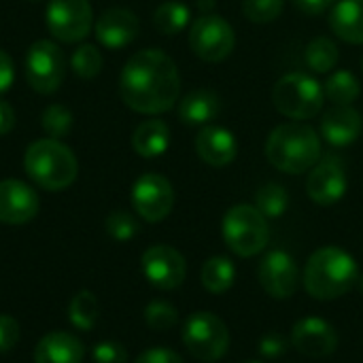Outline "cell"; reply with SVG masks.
Masks as SVG:
<instances>
[{
    "instance_id": "obj_7",
    "label": "cell",
    "mask_w": 363,
    "mask_h": 363,
    "mask_svg": "<svg viewBox=\"0 0 363 363\" xmlns=\"http://www.w3.org/2000/svg\"><path fill=\"white\" fill-rule=\"evenodd\" d=\"M187 351L200 362H217L230 349L228 325L213 313H194L183 328Z\"/></svg>"
},
{
    "instance_id": "obj_11",
    "label": "cell",
    "mask_w": 363,
    "mask_h": 363,
    "mask_svg": "<svg viewBox=\"0 0 363 363\" xmlns=\"http://www.w3.org/2000/svg\"><path fill=\"white\" fill-rule=\"evenodd\" d=\"M132 204L138 217L149 223H157L170 215L174 206V189L166 177L147 172L138 177L132 187Z\"/></svg>"
},
{
    "instance_id": "obj_45",
    "label": "cell",
    "mask_w": 363,
    "mask_h": 363,
    "mask_svg": "<svg viewBox=\"0 0 363 363\" xmlns=\"http://www.w3.org/2000/svg\"><path fill=\"white\" fill-rule=\"evenodd\" d=\"M362 68H363V57H362Z\"/></svg>"
},
{
    "instance_id": "obj_30",
    "label": "cell",
    "mask_w": 363,
    "mask_h": 363,
    "mask_svg": "<svg viewBox=\"0 0 363 363\" xmlns=\"http://www.w3.org/2000/svg\"><path fill=\"white\" fill-rule=\"evenodd\" d=\"M70 68L81 79H94L102 68V55L94 45H81L72 51Z\"/></svg>"
},
{
    "instance_id": "obj_28",
    "label": "cell",
    "mask_w": 363,
    "mask_h": 363,
    "mask_svg": "<svg viewBox=\"0 0 363 363\" xmlns=\"http://www.w3.org/2000/svg\"><path fill=\"white\" fill-rule=\"evenodd\" d=\"M100 317V304L91 291H79L68 304V319L79 332H91Z\"/></svg>"
},
{
    "instance_id": "obj_31",
    "label": "cell",
    "mask_w": 363,
    "mask_h": 363,
    "mask_svg": "<svg viewBox=\"0 0 363 363\" xmlns=\"http://www.w3.org/2000/svg\"><path fill=\"white\" fill-rule=\"evenodd\" d=\"M40 123H43V130H45L47 138H55L57 140L60 136L70 132V128H72V113L66 106H62V104H51V106H47L43 111Z\"/></svg>"
},
{
    "instance_id": "obj_29",
    "label": "cell",
    "mask_w": 363,
    "mask_h": 363,
    "mask_svg": "<svg viewBox=\"0 0 363 363\" xmlns=\"http://www.w3.org/2000/svg\"><path fill=\"white\" fill-rule=\"evenodd\" d=\"M255 206L257 211L268 219H277L281 215H285L287 206H289V194L283 185L279 183H268L264 185L257 194H255Z\"/></svg>"
},
{
    "instance_id": "obj_35",
    "label": "cell",
    "mask_w": 363,
    "mask_h": 363,
    "mask_svg": "<svg viewBox=\"0 0 363 363\" xmlns=\"http://www.w3.org/2000/svg\"><path fill=\"white\" fill-rule=\"evenodd\" d=\"M91 357L94 363H128V351L119 342L104 340L91 349Z\"/></svg>"
},
{
    "instance_id": "obj_18",
    "label": "cell",
    "mask_w": 363,
    "mask_h": 363,
    "mask_svg": "<svg viewBox=\"0 0 363 363\" xmlns=\"http://www.w3.org/2000/svg\"><path fill=\"white\" fill-rule=\"evenodd\" d=\"M196 153L202 162L213 168H223L236 160L238 140L236 136L221 125H204L196 136Z\"/></svg>"
},
{
    "instance_id": "obj_37",
    "label": "cell",
    "mask_w": 363,
    "mask_h": 363,
    "mask_svg": "<svg viewBox=\"0 0 363 363\" xmlns=\"http://www.w3.org/2000/svg\"><path fill=\"white\" fill-rule=\"evenodd\" d=\"M257 351H259V355H264V357H268V359H277V357L285 355V351H287V340H285L283 336H279V334H268V336H264V338L259 340Z\"/></svg>"
},
{
    "instance_id": "obj_40",
    "label": "cell",
    "mask_w": 363,
    "mask_h": 363,
    "mask_svg": "<svg viewBox=\"0 0 363 363\" xmlns=\"http://www.w3.org/2000/svg\"><path fill=\"white\" fill-rule=\"evenodd\" d=\"M13 77H15V68H13V62L11 57L6 55V51L0 49V96L4 91L11 89L13 85Z\"/></svg>"
},
{
    "instance_id": "obj_15",
    "label": "cell",
    "mask_w": 363,
    "mask_h": 363,
    "mask_svg": "<svg viewBox=\"0 0 363 363\" xmlns=\"http://www.w3.org/2000/svg\"><path fill=\"white\" fill-rule=\"evenodd\" d=\"M291 345L306 357H328L338 349V334L334 325L319 317H304L291 330Z\"/></svg>"
},
{
    "instance_id": "obj_36",
    "label": "cell",
    "mask_w": 363,
    "mask_h": 363,
    "mask_svg": "<svg viewBox=\"0 0 363 363\" xmlns=\"http://www.w3.org/2000/svg\"><path fill=\"white\" fill-rule=\"evenodd\" d=\"M19 342V323L11 315H0V353H9Z\"/></svg>"
},
{
    "instance_id": "obj_13",
    "label": "cell",
    "mask_w": 363,
    "mask_h": 363,
    "mask_svg": "<svg viewBox=\"0 0 363 363\" xmlns=\"http://www.w3.org/2000/svg\"><path fill=\"white\" fill-rule=\"evenodd\" d=\"M140 266H143L145 279L162 291H170V289L181 287L185 281V274H187V266H185L183 255L168 245L149 247L143 253Z\"/></svg>"
},
{
    "instance_id": "obj_4",
    "label": "cell",
    "mask_w": 363,
    "mask_h": 363,
    "mask_svg": "<svg viewBox=\"0 0 363 363\" xmlns=\"http://www.w3.org/2000/svg\"><path fill=\"white\" fill-rule=\"evenodd\" d=\"M26 174L47 191H62L77 179L79 164L74 153L55 138L34 140L23 155Z\"/></svg>"
},
{
    "instance_id": "obj_3",
    "label": "cell",
    "mask_w": 363,
    "mask_h": 363,
    "mask_svg": "<svg viewBox=\"0 0 363 363\" xmlns=\"http://www.w3.org/2000/svg\"><path fill=\"white\" fill-rule=\"evenodd\" d=\"M268 162L287 174H302L321 160V138L306 123H283L266 140Z\"/></svg>"
},
{
    "instance_id": "obj_39",
    "label": "cell",
    "mask_w": 363,
    "mask_h": 363,
    "mask_svg": "<svg viewBox=\"0 0 363 363\" xmlns=\"http://www.w3.org/2000/svg\"><path fill=\"white\" fill-rule=\"evenodd\" d=\"M294 4L304 13V15H323L330 11L336 0H294Z\"/></svg>"
},
{
    "instance_id": "obj_32",
    "label": "cell",
    "mask_w": 363,
    "mask_h": 363,
    "mask_svg": "<svg viewBox=\"0 0 363 363\" xmlns=\"http://www.w3.org/2000/svg\"><path fill=\"white\" fill-rule=\"evenodd\" d=\"M145 321L151 330L155 332H166L172 330L179 321V313L172 304L164 302V300H155L151 304H147L145 308Z\"/></svg>"
},
{
    "instance_id": "obj_17",
    "label": "cell",
    "mask_w": 363,
    "mask_h": 363,
    "mask_svg": "<svg viewBox=\"0 0 363 363\" xmlns=\"http://www.w3.org/2000/svg\"><path fill=\"white\" fill-rule=\"evenodd\" d=\"M138 30H140L138 17L132 11L119 6L104 11L94 26L96 38L106 49H121L130 45L138 36Z\"/></svg>"
},
{
    "instance_id": "obj_23",
    "label": "cell",
    "mask_w": 363,
    "mask_h": 363,
    "mask_svg": "<svg viewBox=\"0 0 363 363\" xmlns=\"http://www.w3.org/2000/svg\"><path fill=\"white\" fill-rule=\"evenodd\" d=\"M132 147L140 157H160L170 147V130L162 119H147L138 123L132 134Z\"/></svg>"
},
{
    "instance_id": "obj_34",
    "label": "cell",
    "mask_w": 363,
    "mask_h": 363,
    "mask_svg": "<svg viewBox=\"0 0 363 363\" xmlns=\"http://www.w3.org/2000/svg\"><path fill=\"white\" fill-rule=\"evenodd\" d=\"M106 232L115 240H130L138 234V221L125 211H115L106 217Z\"/></svg>"
},
{
    "instance_id": "obj_44",
    "label": "cell",
    "mask_w": 363,
    "mask_h": 363,
    "mask_svg": "<svg viewBox=\"0 0 363 363\" xmlns=\"http://www.w3.org/2000/svg\"><path fill=\"white\" fill-rule=\"evenodd\" d=\"M247 363H262V362H247Z\"/></svg>"
},
{
    "instance_id": "obj_43",
    "label": "cell",
    "mask_w": 363,
    "mask_h": 363,
    "mask_svg": "<svg viewBox=\"0 0 363 363\" xmlns=\"http://www.w3.org/2000/svg\"><path fill=\"white\" fill-rule=\"evenodd\" d=\"M357 283H359V289H362V294H363V274L359 277V281H357Z\"/></svg>"
},
{
    "instance_id": "obj_24",
    "label": "cell",
    "mask_w": 363,
    "mask_h": 363,
    "mask_svg": "<svg viewBox=\"0 0 363 363\" xmlns=\"http://www.w3.org/2000/svg\"><path fill=\"white\" fill-rule=\"evenodd\" d=\"M191 11L181 0H166L153 13V26L164 36H174L189 26Z\"/></svg>"
},
{
    "instance_id": "obj_19",
    "label": "cell",
    "mask_w": 363,
    "mask_h": 363,
    "mask_svg": "<svg viewBox=\"0 0 363 363\" xmlns=\"http://www.w3.org/2000/svg\"><path fill=\"white\" fill-rule=\"evenodd\" d=\"M363 130L362 113L351 106L334 104L321 119V134L328 145L332 147H347L353 145Z\"/></svg>"
},
{
    "instance_id": "obj_26",
    "label": "cell",
    "mask_w": 363,
    "mask_h": 363,
    "mask_svg": "<svg viewBox=\"0 0 363 363\" xmlns=\"http://www.w3.org/2000/svg\"><path fill=\"white\" fill-rule=\"evenodd\" d=\"M200 277H202V285H204L206 291H211L215 296H221V294H225L234 285L236 268H234L232 259L217 255V257L206 259V264L202 266V274Z\"/></svg>"
},
{
    "instance_id": "obj_12",
    "label": "cell",
    "mask_w": 363,
    "mask_h": 363,
    "mask_svg": "<svg viewBox=\"0 0 363 363\" xmlns=\"http://www.w3.org/2000/svg\"><path fill=\"white\" fill-rule=\"evenodd\" d=\"M347 170L338 155H323L308 172L306 194L319 206H332L347 194Z\"/></svg>"
},
{
    "instance_id": "obj_20",
    "label": "cell",
    "mask_w": 363,
    "mask_h": 363,
    "mask_svg": "<svg viewBox=\"0 0 363 363\" xmlns=\"http://www.w3.org/2000/svg\"><path fill=\"white\" fill-rule=\"evenodd\" d=\"M85 357L83 342L68 332H49L34 349V363H81Z\"/></svg>"
},
{
    "instance_id": "obj_9",
    "label": "cell",
    "mask_w": 363,
    "mask_h": 363,
    "mask_svg": "<svg viewBox=\"0 0 363 363\" xmlns=\"http://www.w3.org/2000/svg\"><path fill=\"white\" fill-rule=\"evenodd\" d=\"M66 64L62 49L51 40H36L30 45L26 55V77L34 91L53 94L64 81Z\"/></svg>"
},
{
    "instance_id": "obj_1",
    "label": "cell",
    "mask_w": 363,
    "mask_h": 363,
    "mask_svg": "<svg viewBox=\"0 0 363 363\" xmlns=\"http://www.w3.org/2000/svg\"><path fill=\"white\" fill-rule=\"evenodd\" d=\"M181 77L170 55L162 49L134 53L119 77V94L125 106L143 115H160L179 102Z\"/></svg>"
},
{
    "instance_id": "obj_25",
    "label": "cell",
    "mask_w": 363,
    "mask_h": 363,
    "mask_svg": "<svg viewBox=\"0 0 363 363\" xmlns=\"http://www.w3.org/2000/svg\"><path fill=\"white\" fill-rule=\"evenodd\" d=\"M323 91L332 104L351 106L362 94V83L351 70H336L323 83Z\"/></svg>"
},
{
    "instance_id": "obj_42",
    "label": "cell",
    "mask_w": 363,
    "mask_h": 363,
    "mask_svg": "<svg viewBox=\"0 0 363 363\" xmlns=\"http://www.w3.org/2000/svg\"><path fill=\"white\" fill-rule=\"evenodd\" d=\"M215 0H196V6H198V11L202 13V15H208V13H213V9H215Z\"/></svg>"
},
{
    "instance_id": "obj_8",
    "label": "cell",
    "mask_w": 363,
    "mask_h": 363,
    "mask_svg": "<svg viewBox=\"0 0 363 363\" xmlns=\"http://www.w3.org/2000/svg\"><path fill=\"white\" fill-rule=\"evenodd\" d=\"M234 28L217 13L200 15L189 28V47L204 62L217 64L228 60L234 51Z\"/></svg>"
},
{
    "instance_id": "obj_22",
    "label": "cell",
    "mask_w": 363,
    "mask_h": 363,
    "mask_svg": "<svg viewBox=\"0 0 363 363\" xmlns=\"http://www.w3.org/2000/svg\"><path fill=\"white\" fill-rule=\"evenodd\" d=\"M177 111L187 125H211L221 111V98L213 89H194L179 102Z\"/></svg>"
},
{
    "instance_id": "obj_2",
    "label": "cell",
    "mask_w": 363,
    "mask_h": 363,
    "mask_svg": "<svg viewBox=\"0 0 363 363\" xmlns=\"http://www.w3.org/2000/svg\"><path fill=\"white\" fill-rule=\"evenodd\" d=\"M359 281V268L340 247L317 249L304 268V287L315 300H336Z\"/></svg>"
},
{
    "instance_id": "obj_41",
    "label": "cell",
    "mask_w": 363,
    "mask_h": 363,
    "mask_svg": "<svg viewBox=\"0 0 363 363\" xmlns=\"http://www.w3.org/2000/svg\"><path fill=\"white\" fill-rule=\"evenodd\" d=\"M15 125V113L13 106L4 100H0V136L9 134Z\"/></svg>"
},
{
    "instance_id": "obj_14",
    "label": "cell",
    "mask_w": 363,
    "mask_h": 363,
    "mask_svg": "<svg viewBox=\"0 0 363 363\" xmlns=\"http://www.w3.org/2000/svg\"><path fill=\"white\" fill-rule=\"evenodd\" d=\"M259 285L270 298L287 300L296 294L300 283V270L287 251H270L257 268Z\"/></svg>"
},
{
    "instance_id": "obj_5",
    "label": "cell",
    "mask_w": 363,
    "mask_h": 363,
    "mask_svg": "<svg viewBox=\"0 0 363 363\" xmlns=\"http://www.w3.org/2000/svg\"><path fill=\"white\" fill-rule=\"evenodd\" d=\"M272 102L277 111L289 119H313L325 104L323 83L306 72H289L277 81Z\"/></svg>"
},
{
    "instance_id": "obj_10",
    "label": "cell",
    "mask_w": 363,
    "mask_h": 363,
    "mask_svg": "<svg viewBox=\"0 0 363 363\" xmlns=\"http://www.w3.org/2000/svg\"><path fill=\"white\" fill-rule=\"evenodd\" d=\"M45 15L49 32L62 43L83 40L94 26L89 0H49Z\"/></svg>"
},
{
    "instance_id": "obj_16",
    "label": "cell",
    "mask_w": 363,
    "mask_h": 363,
    "mask_svg": "<svg viewBox=\"0 0 363 363\" xmlns=\"http://www.w3.org/2000/svg\"><path fill=\"white\" fill-rule=\"evenodd\" d=\"M38 213L36 191L17 179L0 181V223L23 225Z\"/></svg>"
},
{
    "instance_id": "obj_33",
    "label": "cell",
    "mask_w": 363,
    "mask_h": 363,
    "mask_svg": "<svg viewBox=\"0 0 363 363\" xmlns=\"http://www.w3.org/2000/svg\"><path fill=\"white\" fill-rule=\"evenodd\" d=\"M285 0H242V13L253 23H270L283 13Z\"/></svg>"
},
{
    "instance_id": "obj_38",
    "label": "cell",
    "mask_w": 363,
    "mask_h": 363,
    "mask_svg": "<svg viewBox=\"0 0 363 363\" xmlns=\"http://www.w3.org/2000/svg\"><path fill=\"white\" fill-rule=\"evenodd\" d=\"M136 363H183V359L166 347H153L140 353Z\"/></svg>"
},
{
    "instance_id": "obj_6",
    "label": "cell",
    "mask_w": 363,
    "mask_h": 363,
    "mask_svg": "<svg viewBox=\"0 0 363 363\" xmlns=\"http://www.w3.org/2000/svg\"><path fill=\"white\" fill-rule=\"evenodd\" d=\"M223 240L240 257H253L262 253L270 240L268 219L251 204L232 206L221 223Z\"/></svg>"
},
{
    "instance_id": "obj_27",
    "label": "cell",
    "mask_w": 363,
    "mask_h": 363,
    "mask_svg": "<svg viewBox=\"0 0 363 363\" xmlns=\"http://www.w3.org/2000/svg\"><path fill=\"white\" fill-rule=\"evenodd\" d=\"M338 57H340V51H338V45L328 38V36H317L313 38L308 45H306V51H304V60H306V66L313 70V72H330L336 68L338 64Z\"/></svg>"
},
{
    "instance_id": "obj_21",
    "label": "cell",
    "mask_w": 363,
    "mask_h": 363,
    "mask_svg": "<svg viewBox=\"0 0 363 363\" xmlns=\"http://www.w3.org/2000/svg\"><path fill=\"white\" fill-rule=\"evenodd\" d=\"M330 28L338 38L363 45V0H338L330 13Z\"/></svg>"
}]
</instances>
